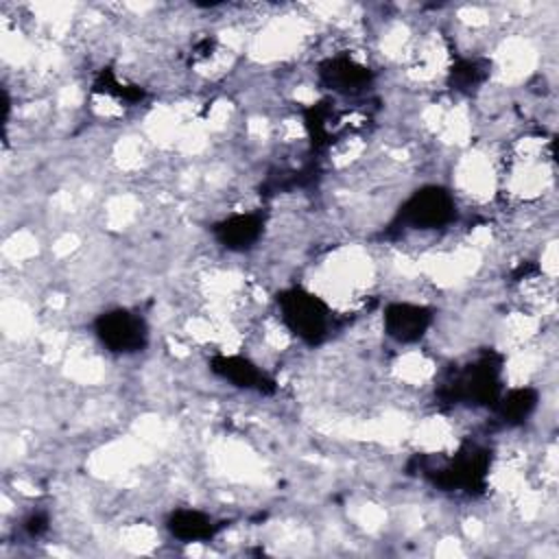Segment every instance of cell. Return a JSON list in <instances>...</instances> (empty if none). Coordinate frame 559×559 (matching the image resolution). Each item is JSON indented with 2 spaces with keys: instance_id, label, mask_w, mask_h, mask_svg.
<instances>
[{
  "instance_id": "cell-10",
  "label": "cell",
  "mask_w": 559,
  "mask_h": 559,
  "mask_svg": "<svg viewBox=\"0 0 559 559\" xmlns=\"http://www.w3.org/2000/svg\"><path fill=\"white\" fill-rule=\"evenodd\" d=\"M168 531L183 542H203L210 539L216 531L214 520L207 513L197 509H177L168 518Z\"/></svg>"
},
{
  "instance_id": "cell-2",
  "label": "cell",
  "mask_w": 559,
  "mask_h": 559,
  "mask_svg": "<svg viewBox=\"0 0 559 559\" xmlns=\"http://www.w3.org/2000/svg\"><path fill=\"white\" fill-rule=\"evenodd\" d=\"M280 319L290 334L308 345H319L332 330V308L306 288H286L277 295Z\"/></svg>"
},
{
  "instance_id": "cell-12",
  "label": "cell",
  "mask_w": 559,
  "mask_h": 559,
  "mask_svg": "<svg viewBox=\"0 0 559 559\" xmlns=\"http://www.w3.org/2000/svg\"><path fill=\"white\" fill-rule=\"evenodd\" d=\"M485 74L487 72L478 59H463L450 70V83L456 90H469V87H476L478 83H483Z\"/></svg>"
},
{
  "instance_id": "cell-4",
  "label": "cell",
  "mask_w": 559,
  "mask_h": 559,
  "mask_svg": "<svg viewBox=\"0 0 559 559\" xmlns=\"http://www.w3.org/2000/svg\"><path fill=\"white\" fill-rule=\"evenodd\" d=\"M94 334L114 354H135L148 343V325L144 317L129 308H114L98 314Z\"/></svg>"
},
{
  "instance_id": "cell-6",
  "label": "cell",
  "mask_w": 559,
  "mask_h": 559,
  "mask_svg": "<svg viewBox=\"0 0 559 559\" xmlns=\"http://www.w3.org/2000/svg\"><path fill=\"white\" fill-rule=\"evenodd\" d=\"M382 325L391 341L411 345L426 336L432 325V310L413 301H393L384 308Z\"/></svg>"
},
{
  "instance_id": "cell-11",
  "label": "cell",
  "mask_w": 559,
  "mask_h": 559,
  "mask_svg": "<svg viewBox=\"0 0 559 559\" xmlns=\"http://www.w3.org/2000/svg\"><path fill=\"white\" fill-rule=\"evenodd\" d=\"M535 404H537V391L511 389L509 393H500L493 406L504 424H520L535 411Z\"/></svg>"
},
{
  "instance_id": "cell-3",
  "label": "cell",
  "mask_w": 559,
  "mask_h": 559,
  "mask_svg": "<svg viewBox=\"0 0 559 559\" xmlns=\"http://www.w3.org/2000/svg\"><path fill=\"white\" fill-rule=\"evenodd\" d=\"M397 218L406 229H441L456 218V201L441 186H424L402 203Z\"/></svg>"
},
{
  "instance_id": "cell-5",
  "label": "cell",
  "mask_w": 559,
  "mask_h": 559,
  "mask_svg": "<svg viewBox=\"0 0 559 559\" xmlns=\"http://www.w3.org/2000/svg\"><path fill=\"white\" fill-rule=\"evenodd\" d=\"M489 452L480 450L478 445H467L459 450L450 461L437 467L435 472V483L448 489H463L472 491L483 485L487 467H489Z\"/></svg>"
},
{
  "instance_id": "cell-9",
  "label": "cell",
  "mask_w": 559,
  "mask_h": 559,
  "mask_svg": "<svg viewBox=\"0 0 559 559\" xmlns=\"http://www.w3.org/2000/svg\"><path fill=\"white\" fill-rule=\"evenodd\" d=\"M264 231V216L260 212L231 214L214 225L216 240L227 251H249Z\"/></svg>"
},
{
  "instance_id": "cell-1",
  "label": "cell",
  "mask_w": 559,
  "mask_h": 559,
  "mask_svg": "<svg viewBox=\"0 0 559 559\" xmlns=\"http://www.w3.org/2000/svg\"><path fill=\"white\" fill-rule=\"evenodd\" d=\"M500 362V356L489 352L456 367L443 386V395L452 404L493 406L502 393Z\"/></svg>"
},
{
  "instance_id": "cell-7",
  "label": "cell",
  "mask_w": 559,
  "mask_h": 559,
  "mask_svg": "<svg viewBox=\"0 0 559 559\" xmlns=\"http://www.w3.org/2000/svg\"><path fill=\"white\" fill-rule=\"evenodd\" d=\"M319 76L328 90L345 96H356L365 92L373 79L367 66L358 63L347 55H336L323 61L319 68Z\"/></svg>"
},
{
  "instance_id": "cell-8",
  "label": "cell",
  "mask_w": 559,
  "mask_h": 559,
  "mask_svg": "<svg viewBox=\"0 0 559 559\" xmlns=\"http://www.w3.org/2000/svg\"><path fill=\"white\" fill-rule=\"evenodd\" d=\"M212 371L245 391H273V380L253 360L238 354H223L212 360Z\"/></svg>"
}]
</instances>
